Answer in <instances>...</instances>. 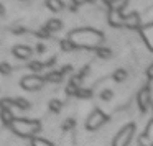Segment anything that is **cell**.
Segmentation results:
<instances>
[{
  "label": "cell",
  "mask_w": 153,
  "mask_h": 146,
  "mask_svg": "<svg viewBox=\"0 0 153 146\" xmlns=\"http://www.w3.org/2000/svg\"><path fill=\"white\" fill-rule=\"evenodd\" d=\"M10 126H12V130H13L17 135L25 136V138H30V136L36 135V133L41 130L40 122H35V120H25V118L13 120Z\"/></svg>",
  "instance_id": "cell-1"
},
{
  "label": "cell",
  "mask_w": 153,
  "mask_h": 146,
  "mask_svg": "<svg viewBox=\"0 0 153 146\" xmlns=\"http://www.w3.org/2000/svg\"><path fill=\"white\" fill-rule=\"evenodd\" d=\"M133 133H135V125H133V123H128V125H125L119 133H117L115 138H114L112 146H128V143L132 141Z\"/></svg>",
  "instance_id": "cell-2"
},
{
  "label": "cell",
  "mask_w": 153,
  "mask_h": 146,
  "mask_svg": "<svg viewBox=\"0 0 153 146\" xmlns=\"http://www.w3.org/2000/svg\"><path fill=\"white\" fill-rule=\"evenodd\" d=\"M105 122H107V117L104 115L100 110H94V112L89 115L87 122H86V128L87 130H97L100 125H104Z\"/></svg>",
  "instance_id": "cell-3"
},
{
  "label": "cell",
  "mask_w": 153,
  "mask_h": 146,
  "mask_svg": "<svg viewBox=\"0 0 153 146\" xmlns=\"http://www.w3.org/2000/svg\"><path fill=\"white\" fill-rule=\"evenodd\" d=\"M45 84V77H40V76H27L22 79V87L27 90H38L41 89Z\"/></svg>",
  "instance_id": "cell-4"
},
{
  "label": "cell",
  "mask_w": 153,
  "mask_h": 146,
  "mask_svg": "<svg viewBox=\"0 0 153 146\" xmlns=\"http://www.w3.org/2000/svg\"><path fill=\"white\" fill-rule=\"evenodd\" d=\"M13 54L20 59H28L31 56V49L28 46H15L13 48Z\"/></svg>",
  "instance_id": "cell-5"
},
{
  "label": "cell",
  "mask_w": 153,
  "mask_h": 146,
  "mask_svg": "<svg viewBox=\"0 0 153 146\" xmlns=\"http://www.w3.org/2000/svg\"><path fill=\"white\" fill-rule=\"evenodd\" d=\"M148 102H150V90L148 89H143L142 92L138 94V105L142 110H145L148 107Z\"/></svg>",
  "instance_id": "cell-6"
},
{
  "label": "cell",
  "mask_w": 153,
  "mask_h": 146,
  "mask_svg": "<svg viewBox=\"0 0 153 146\" xmlns=\"http://www.w3.org/2000/svg\"><path fill=\"white\" fill-rule=\"evenodd\" d=\"M127 2H128V0H110L109 7H110V10H112V12H119V13H120V10L125 8Z\"/></svg>",
  "instance_id": "cell-7"
},
{
  "label": "cell",
  "mask_w": 153,
  "mask_h": 146,
  "mask_svg": "<svg viewBox=\"0 0 153 146\" xmlns=\"http://www.w3.org/2000/svg\"><path fill=\"white\" fill-rule=\"evenodd\" d=\"M2 120H4V123H7V125H12V122H13V115H12L10 108L7 107V103H4V108H2Z\"/></svg>",
  "instance_id": "cell-8"
},
{
  "label": "cell",
  "mask_w": 153,
  "mask_h": 146,
  "mask_svg": "<svg viewBox=\"0 0 153 146\" xmlns=\"http://www.w3.org/2000/svg\"><path fill=\"white\" fill-rule=\"evenodd\" d=\"M46 28L51 31V33H53V31H59L61 28H63V21L58 20V18H53V20H50L46 23Z\"/></svg>",
  "instance_id": "cell-9"
},
{
  "label": "cell",
  "mask_w": 153,
  "mask_h": 146,
  "mask_svg": "<svg viewBox=\"0 0 153 146\" xmlns=\"http://www.w3.org/2000/svg\"><path fill=\"white\" fill-rule=\"evenodd\" d=\"M138 23H140V18L135 13L128 15V17H123V25H127V27H137Z\"/></svg>",
  "instance_id": "cell-10"
},
{
  "label": "cell",
  "mask_w": 153,
  "mask_h": 146,
  "mask_svg": "<svg viewBox=\"0 0 153 146\" xmlns=\"http://www.w3.org/2000/svg\"><path fill=\"white\" fill-rule=\"evenodd\" d=\"M46 5H48V8L53 10V12H61L64 7L61 0H46Z\"/></svg>",
  "instance_id": "cell-11"
},
{
  "label": "cell",
  "mask_w": 153,
  "mask_h": 146,
  "mask_svg": "<svg viewBox=\"0 0 153 146\" xmlns=\"http://www.w3.org/2000/svg\"><path fill=\"white\" fill-rule=\"evenodd\" d=\"M61 79H63V72H58V71L45 76V80H48V82H61Z\"/></svg>",
  "instance_id": "cell-12"
},
{
  "label": "cell",
  "mask_w": 153,
  "mask_h": 146,
  "mask_svg": "<svg viewBox=\"0 0 153 146\" xmlns=\"http://www.w3.org/2000/svg\"><path fill=\"white\" fill-rule=\"evenodd\" d=\"M96 53L99 58H102V59H109V58H112V51L107 49V48H96Z\"/></svg>",
  "instance_id": "cell-13"
},
{
  "label": "cell",
  "mask_w": 153,
  "mask_h": 146,
  "mask_svg": "<svg viewBox=\"0 0 153 146\" xmlns=\"http://www.w3.org/2000/svg\"><path fill=\"white\" fill-rule=\"evenodd\" d=\"M10 103H13L15 107H18V108H22V110H28V108H30V103H28L25 99H17V100H12Z\"/></svg>",
  "instance_id": "cell-14"
},
{
  "label": "cell",
  "mask_w": 153,
  "mask_h": 146,
  "mask_svg": "<svg viewBox=\"0 0 153 146\" xmlns=\"http://www.w3.org/2000/svg\"><path fill=\"white\" fill-rule=\"evenodd\" d=\"M66 92L69 94V95H79V87H77V84L76 82H69V86H68V89H66Z\"/></svg>",
  "instance_id": "cell-15"
},
{
  "label": "cell",
  "mask_w": 153,
  "mask_h": 146,
  "mask_svg": "<svg viewBox=\"0 0 153 146\" xmlns=\"http://www.w3.org/2000/svg\"><path fill=\"white\" fill-rule=\"evenodd\" d=\"M125 77H127V72L123 69H117L115 74H114V80H115V82H123Z\"/></svg>",
  "instance_id": "cell-16"
},
{
  "label": "cell",
  "mask_w": 153,
  "mask_h": 146,
  "mask_svg": "<svg viewBox=\"0 0 153 146\" xmlns=\"http://www.w3.org/2000/svg\"><path fill=\"white\" fill-rule=\"evenodd\" d=\"M31 146H53V145L43 138H33L31 139Z\"/></svg>",
  "instance_id": "cell-17"
},
{
  "label": "cell",
  "mask_w": 153,
  "mask_h": 146,
  "mask_svg": "<svg viewBox=\"0 0 153 146\" xmlns=\"http://www.w3.org/2000/svg\"><path fill=\"white\" fill-rule=\"evenodd\" d=\"M61 107H63V103H61V100H51L50 102V108H51V112H54V113H58L61 110Z\"/></svg>",
  "instance_id": "cell-18"
},
{
  "label": "cell",
  "mask_w": 153,
  "mask_h": 146,
  "mask_svg": "<svg viewBox=\"0 0 153 146\" xmlns=\"http://www.w3.org/2000/svg\"><path fill=\"white\" fill-rule=\"evenodd\" d=\"M77 44H74L73 41H69V40H63L61 41V48H63L64 51H71V49H74Z\"/></svg>",
  "instance_id": "cell-19"
},
{
  "label": "cell",
  "mask_w": 153,
  "mask_h": 146,
  "mask_svg": "<svg viewBox=\"0 0 153 146\" xmlns=\"http://www.w3.org/2000/svg\"><path fill=\"white\" fill-rule=\"evenodd\" d=\"M30 69L36 71V72H40V71H43V64L38 63V61H33V63H30Z\"/></svg>",
  "instance_id": "cell-20"
},
{
  "label": "cell",
  "mask_w": 153,
  "mask_h": 146,
  "mask_svg": "<svg viewBox=\"0 0 153 146\" xmlns=\"http://www.w3.org/2000/svg\"><path fill=\"white\" fill-rule=\"evenodd\" d=\"M0 72H2V74H8V72H10V64L0 63Z\"/></svg>",
  "instance_id": "cell-21"
},
{
  "label": "cell",
  "mask_w": 153,
  "mask_h": 146,
  "mask_svg": "<svg viewBox=\"0 0 153 146\" xmlns=\"http://www.w3.org/2000/svg\"><path fill=\"white\" fill-rule=\"evenodd\" d=\"M112 95H114L112 90H104L100 97H102V100H110V99H112Z\"/></svg>",
  "instance_id": "cell-22"
},
{
  "label": "cell",
  "mask_w": 153,
  "mask_h": 146,
  "mask_svg": "<svg viewBox=\"0 0 153 146\" xmlns=\"http://www.w3.org/2000/svg\"><path fill=\"white\" fill-rule=\"evenodd\" d=\"M50 33H51V31L48 30V28H43V30L40 31V36H43V38H48V36H50Z\"/></svg>",
  "instance_id": "cell-23"
},
{
  "label": "cell",
  "mask_w": 153,
  "mask_h": 146,
  "mask_svg": "<svg viewBox=\"0 0 153 146\" xmlns=\"http://www.w3.org/2000/svg\"><path fill=\"white\" fill-rule=\"evenodd\" d=\"M77 97H91V92H89V90H81Z\"/></svg>",
  "instance_id": "cell-24"
},
{
  "label": "cell",
  "mask_w": 153,
  "mask_h": 146,
  "mask_svg": "<svg viewBox=\"0 0 153 146\" xmlns=\"http://www.w3.org/2000/svg\"><path fill=\"white\" fill-rule=\"evenodd\" d=\"M84 2H86V0H73V4H74V5H82Z\"/></svg>",
  "instance_id": "cell-25"
},
{
  "label": "cell",
  "mask_w": 153,
  "mask_h": 146,
  "mask_svg": "<svg viewBox=\"0 0 153 146\" xmlns=\"http://www.w3.org/2000/svg\"><path fill=\"white\" fill-rule=\"evenodd\" d=\"M5 13V8H4V5L0 4V15H4Z\"/></svg>",
  "instance_id": "cell-26"
},
{
  "label": "cell",
  "mask_w": 153,
  "mask_h": 146,
  "mask_svg": "<svg viewBox=\"0 0 153 146\" xmlns=\"http://www.w3.org/2000/svg\"><path fill=\"white\" fill-rule=\"evenodd\" d=\"M87 4H94V2H97V0H86Z\"/></svg>",
  "instance_id": "cell-27"
}]
</instances>
